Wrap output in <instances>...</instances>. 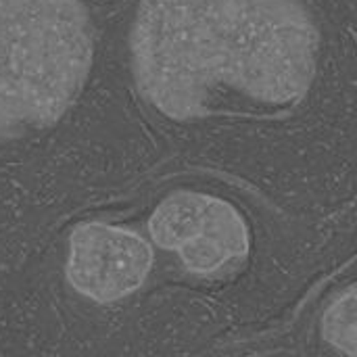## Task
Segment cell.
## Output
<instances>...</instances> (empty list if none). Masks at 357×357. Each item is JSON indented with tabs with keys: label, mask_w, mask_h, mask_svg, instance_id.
I'll list each match as a JSON object with an SVG mask.
<instances>
[{
	"label": "cell",
	"mask_w": 357,
	"mask_h": 357,
	"mask_svg": "<svg viewBox=\"0 0 357 357\" xmlns=\"http://www.w3.org/2000/svg\"><path fill=\"white\" fill-rule=\"evenodd\" d=\"M320 33L303 0H140L130 36L144 100L174 121L234 92L293 107L310 92Z\"/></svg>",
	"instance_id": "1"
},
{
	"label": "cell",
	"mask_w": 357,
	"mask_h": 357,
	"mask_svg": "<svg viewBox=\"0 0 357 357\" xmlns=\"http://www.w3.org/2000/svg\"><path fill=\"white\" fill-rule=\"evenodd\" d=\"M92 67L79 0H0V140L54 126Z\"/></svg>",
	"instance_id": "2"
},
{
	"label": "cell",
	"mask_w": 357,
	"mask_h": 357,
	"mask_svg": "<svg viewBox=\"0 0 357 357\" xmlns=\"http://www.w3.org/2000/svg\"><path fill=\"white\" fill-rule=\"evenodd\" d=\"M153 266V245L132 228L84 222L69 234L67 280L77 295L94 303H115L134 295Z\"/></svg>",
	"instance_id": "3"
},
{
	"label": "cell",
	"mask_w": 357,
	"mask_h": 357,
	"mask_svg": "<svg viewBox=\"0 0 357 357\" xmlns=\"http://www.w3.org/2000/svg\"><path fill=\"white\" fill-rule=\"evenodd\" d=\"M249 247L251 236L241 211L232 203L211 197L203 232L190 245L182 247L178 255L190 274L211 276L247 257Z\"/></svg>",
	"instance_id": "4"
},
{
	"label": "cell",
	"mask_w": 357,
	"mask_h": 357,
	"mask_svg": "<svg viewBox=\"0 0 357 357\" xmlns=\"http://www.w3.org/2000/svg\"><path fill=\"white\" fill-rule=\"evenodd\" d=\"M213 195L178 190L165 197L149 218L151 243L163 251H180L190 245L205 226Z\"/></svg>",
	"instance_id": "5"
},
{
	"label": "cell",
	"mask_w": 357,
	"mask_h": 357,
	"mask_svg": "<svg viewBox=\"0 0 357 357\" xmlns=\"http://www.w3.org/2000/svg\"><path fill=\"white\" fill-rule=\"evenodd\" d=\"M356 322H357V297L356 289L349 287L341 293L322 316V337L335 347L341 356L356 357Z\"/></svg>",
	"instance_id": "6"
}]
</instances>
